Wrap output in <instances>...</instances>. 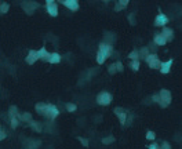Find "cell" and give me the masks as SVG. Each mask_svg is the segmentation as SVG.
<instances>
[{
  "label": "cell",
  "mask_w": 182,
  "mask_h": 149,
  "mask_svg": "<svg viewBox=\"0 0 182 149\" xmlns=\"http://www.w3.org/2000/svg\"><path fill=\"white\" fill-rule=\"evenodd\" d=\"M8 116L10 119L13 118H21V115L18 113V109H17V106H10V109H8Z\"/></svg>",
  "instance_id": "cell-16"
},
{
  "label": "cell",
  "mask_w": 182,
  "mask_h": 149,
  "mask_svg": "<svg viewBox=\"0 0 182 149\" xmlns=\"http://www.w3.org/2000/svg\"><path fill=\"white\" fill-rule=\"evenodd\" d=\"M19 120H22V122H28V123H32L33 122V119H32V115L31 113H24V115H21V118H19Z\"/></svg>",
  "instance_id": "cell-20"
},
{
  "label": "cell",
  "mask_w": 182,
  "mask_h": 149,
  "mask_svg": "<svg viewBox=\"0 0 182 149\" xmlns=\"http://www.w3.org/2000/svg\"><path fill=\"white\" fill-rule=\"evenodd\" d=\"M156 138V134L153 133V131H148L146 133V139H149V141H153Z\"/></svg>",
  "instance_id": "cell-28"
},
{
  "label": "cell",
  "mask_w": 182,
  "mask_h": 149,
  "mask_svg": "<svg viewBox=\"0 0 182 149\" xmlns=\"http://www.w3.org/2000/svg\"><path fill=\"white\" fill-rule=\"evenodd\" d=\"M160 149H171V146H170L168 142H166V141H164V142L162 144V148H160Z\"/></svg>",
  "instance_id": "cell-35"
},
{
  "label": "cell",
  "mask_w": 182,
  "mask_h": 149,
  "mask_svg": "<svg viewBox=\"0 0 182 149\" xmlns=\"http://www.w3.org/2000/svg\"><path fill=\"white\" fill-rule=\"evenodd\" d=\"M171 65H172V59H168L166 62H162V66H160V72L163 74H167L171 69Z\"/></svg>",
  "instance_id": "cell-13"
},
{
  "label": "cell",
  "mask_w": 182,
  "mask_h": 149,
  "mask_svg": "<svg viewBox=\"0 0 182 149\" xmlns=\"http://www.w3.org/2000/svg\"><path fill=\"white\" fill-rule=\"evenodd\" d=\"M37 55H39V59H43L46 62H48V59H50V54L47 53V50H46L44 46L37 51Z\"/></svg>",
  "instance_id": "cell-12"
},
{
  "label": "cell",
  "mask_w": 182,
  "mask_h": 149,
  "mask_svg": "<svg viewBox=\"0 0 182 149\" xmlns=\"http://www.w3.org/2000/svg\"><path fill=\"white\" fill-rule=\"evenodd\" d=\"M138 53H139V58H142V59H145L146 57L149 55V49H148V47H142V49L139 50Z\"/></svg>",
  "instance_id": "cell-21"
},
{
  "label": "cell",
  "mask_w": 182,
  "mask_h": 149,
  "mask_svg": "<svg viewBox=\"0 0 182 149\" xmlns=\"http://www.w3.org/2000/svg\"><path fill=\"white\" fill-rule=\"evenodd\" d=\"M76 108H77V106H76L75 104H72V102L66 104V111H68V112H75V111H76Z\"/></svg>",
  "instance_id": "cell-27"
},
{
  "label": "cell",
  "mask_w": 182,
  "mask_h": 149,
  "mask_svg": "<svg viewBox=\"0 0 182 149\" xmlns=\"http://www.w3.org/2000/svg\"><path fill=\"white\" fill-rule=\"evenodd\" d=\"M162 35H163V37L167 40V42H171V40L174 39V32H172V29H170V28H163Z\"/></svg>",
  "instance_id": "cell-14"
},
{
  "label": "cell",
  "mask_w": 182,
  "mask_h": 149,
  "mask_svg": "<svg viewBox=\"0 0 182 149\" xmlns=\"http://www.w3.org/2000/svg\"><path fill=\"white\" fill-rule=\"evenodd\" d=\"M37 59H39V55H37V51H36V50H31V51L28 53V57L25 58V61L28 65H33Z\"/></svg>",
  "instance_id": "cell-9"
},
{
  "label": "cell",
  "mask_w": 182,
  "mask_h": 149,
  "mask_svg": "<svg viewBox=\"0 0 182 149\" xmlns=\"http://www.w3.org/2000/svg\"><path fill=\"white\" fill-rule=\"evenodd\" d=\"M35 109L37 113H42L43 116L48 119H55L58 115H59V111H58V108L55 105H52V104H44V102H39L35 105Z\"/></svg>",
  "instance_id": "cell-1"
},
{
  "label": "cell",
  "mask_w": 182,
  "mask_h": 149,
  "mask_svg": "<svg viewBox=\"0 0 182 149\" xmlns=\"http://www.w3.org/2000/svg\"><path fill=\"white\" fill-rule=\"evenodd\" d=\"M77 139L80 141V142L84 145V146H88V139H86V138H82V137H77Z\"/></svg>",
  "instance_id": "cell-31"
},
{
  "label": "cell",
  "mask_w": 182,
  "mask_h": 149,
  "mask_svg": "<svg viewBox=\"0 0 182 149\" xmlns=\"http://www.w3.org/2000/svg\"><path fill=\"white\" fill-rule=\"evenodd\" d=\"M113 53V47L108 43H101L98 47V53H97V62L98 64H104L105 59H108L109 57L112 55Z\"/></svg>",
  "instance_id": "cell-2"
},
{
  "label": "cell",
  "mask_w": 182,
  "mask_h": 149,
  "mask_svg": "<svg viewBox=\"0 0 182 149\" xmlns=\"http://www.w3.org/2000/svg\"><path fill=\"white\" fill-rule=\"evenodd\" d=\"M62 4L66 8L72 10V11H77L79 10V1L77 0H62Z\"/></svg>",
  "instance_id": "cell-10"
},
{
  "label": "cell",
  "mask_w": 182,
  "mask_h": 149,
  "mask_svg": "<svg viewBox=\"0 0 182 149\" xmlns=\"http://www.w3.org/2000/svg\"><path fill=\"white\" fill-rule=\"evenodd\" d=\"M8 8H10V6L7 3H4V1H1V4H0V12L1 14H6L8 11Z\"/></svg>",
  "instance_id": "cell-24"
},
{
  "label": "cell",
  "mask_w": 182,
  "mask_h": 149,
  "mask_svg": "<svg viewBox=\"0 0 182 149\" xmlns=\"http://www.w3.org/2000/svg\"><path fill=\"white\" fill-rule=\"evenodd\" d=\"M31 127H32V130L36 131V133H42V130H43V128H42V123H39V122H35V120H33V122L31 123Z\"/></svg>",
  "instance_id": "cell-19"
},
{
  "label": "cell",
  "mask_w": 182,
  "mask_h": 149,
  "mask_svg": "<svg viewBox=\"0 0 182 149\" xmlns=\"http://www.w3.org/2000/svg\"><path fill=\"white\" fill-rule=\"evenodd\" d=\"M46 8H47V12L50 14L51 17H57L58 15V6L54 0H47L46 1Z\"/></svg>",
  "instance_id": "cell-6"
},
{
  "label": "cell",
  "mask_w": 182,
  "mask_h": 149,
  "mask_svg": "<svg viewBox=\"0 0 182 149\" xmlns=\"http://www.w3.org/2000/svg\"><path fill=\"white\" fill-rule=\"evenodd\" d=\"M116 68H117V72H124V66L120 61H116Z\"/></svg>",
  "instance_id": "cell-29"
},
{
  "label": "cell",
  "mask_w": 182,
  "mask_h": 149,
  "mask_svg": "<svg viewBox=\"0 0 182 149\" xmlns=\"http://www.w3.org/2000/svg\"><path fill=\"white\" fill-rule=\"evenodd\" d=\"M22 8L25 10L28 14H33V11L37 8V3H33V1H28V3H22Z\"/></svg>",
  "instance_id": "cell-11"
},
{
  "label": "cell",
  "mask_w": 182,
  "mask_h": 149,
  "mask_svg": "<svg viewBox=\"0 0 182 149\" xmlns=\"http://www.w3.org/2000/svg\"><path fill=\"white\" fill-rule=\"evenodd\" d=\"M134 17H135L134 14H130V15H128V19H130V24L131 25H135V18H134Z\"/></svg>",
  "instance_id": "cell-33"
},
{
  "label": "cell",
  "mask_w": 182,
  "mask_h": 149,
  "mask_svg": "<svg viewBox=\"0 0 182 149\" xmlns=\"http://www.w3.org/2000/svg\"><path fill=\"white\" fill-rule=\"evenodd\" d=\"M113 112H115V115L119 118L120 124H121V126H124L126 122H127V113H126V112L123 111L121 108H115V111H113Z\"/></svg>",
  "instance_id": "cell-7"
},
{
  "label": "cell",
  "mask_w": 182,
  "mask_h": 149,
  "mask_svg": "<svg viewBox=\"0 0 182 149\" xmlns=\"http://www.w3.org/2000/svg\"><path fill=\"white\" fill-rule=\"evenodd\" d=\"M159 97H160V102H159V105L162 106V108H167V106L171 104V93H170L168 90H160V93H159Z\"/></svg>",
  "instance_id": "cell-4"
},
{
  "label": "cell",
  "mask_w": 182,
  "mask_h": 149,
  "mask_svg": "<svg viewBox=\"0 0 182 149\" xmlns=\"http://www.w3.org/2000/svg\"><path fill=\"white\" fill-rule=\"evenodd\" d=\"M115 139H116V138H115L113 135H109V137H106V138L102 139V144H104V145H109V144L115 142Z\"/></svg>",
  "instance_id": "cell-23"
},
{
  "label": "cell",
  "mask_w": 182,
  "mask_h": 149,
  "mask_svg": "<svg viewBox=\"0 0 182 149\" xmlns=\"http://www.w3.org/2000/svg\"><path fill=\"white\" fill-rule=\"evenodd\" d=\"M59 61H61V55H59L58 53H51L48 62H50V64H58Z\"/></svg>",
  "instance_id": "cell-18"
},
{
  "label": "cell",
  "mask_w": 182,
  "mask_h": 149,
  "mask_svg": "<svg viewBox=\"0 0 182 149\" xmlns=\"http://www.w3.org/2000/svg\"><path fill=\"white\" fill-rule=\"evenodd\" d=\"M130 66H131V69H132V70L138 72V69H139V61H131V64H130Z\"/></svg>",
  "instance_id": "cell-25"
},
{
  "label": "cell",
  "mask_w": 182,
  "mask_h": 149,
  "mask_svg": "<svg viewBox=\"0 0 182 149\" xmlns=\"http://www.w3.org/2000/svg\"><path fill=\"white\" fill-rule=\"evenodd\" d=\"M148 149H160V148H159V145H157V144H152V145L148 146Z\"/></svg>",
  "instance_id": "cell-36"
},
{
  "label": "cell",
  "mask_w": 182,
  "mask_h": 149,
  "mask_svg": "<svg viewBox=\"0 0 182 149\" xmlns=\"http://www.w3.org/2000/svg\"><path fill=\"white\" fill-rule=\"evenodd\" d=\"M6 137H7V133L4 131V128H1L0 130V139H6Z\"/></svg>",
  "instance_id": "cell-32"
},
{
  "label": "cell",
  "mask_w": 182,
  "mask_h": 149,
  "mask_svg": "<svg viewBox=\"0 0 182 149\" xmlns=\"http://www.w3.org/2000/svg\"><path fill=\"white\" fill-rule=\"evenodd\" d=\"M127 6H128V0H120L119 3L116 4V7H115V11H121Z\"/></svg>",
  "instance_id": "cell-17"
},
{
  "label": "cell",
  "mask_w": 182,
  "mask_h": 149,
  "mask_svg": "<svg viewBox=\"0 0 182 149\" xmlns=\"http://www.w3.org/2000/svg\"><path fill=\"white\" fill-rule=\"evenodd\" d=\"M11 127H13V128H17V127H18V118L11 119Z\"/></svg>",
  "instance_id": "cell-30"
},
{
  "label": "cell",
  "mask_w": 182,
  "mask_h": 149,
  "mask_svg": "<svg viewBox=\"0 0 182 149\" xmlns=\"http://www.w3.org/2000/svg\"><path fill=\"white\" fill-rule=\"evenodd\" d=\"M145 61H146V64L149 65V68H152V69H159V70H160L162 62H160V59H159L157 54H149V55L145 58Z\"/></svg>",
  "instance_id": "cell-5"
},
{
  "label": "cell",
  "mask_w": 182,
  "mask_h": 149,
  "mask_svg": "<svg viewBox=\"0 0 182 149\" xmlns=\"http://www.w3.org/2000/svg\"><path fill=\"white\" fill-rule=\"evenodd\" d=\"M168 21H170V18L167 17V15H164V14H162V12H159L156 19H155V25H156V26H164V25L168 24Z\"/></svg>",
  "instance_id": "cell-8"
},
{
  "label": "cell",
  "mask_w": 182,
  "mask_h": 149,
  "mask_svg": "<svg viewBox=\"0 0 182 149\" xmlns=\"http://www.w3.org/2000/svg\"><path fill=\"white\" fill-rule=\"evenodd\" d=\"M152 101H153V102H157V104H159V102H160V97H159V94H155V95L152 97Z\"/></svg>",
  "instance_id": "cell-34"
},
{
  "label": "cell",
  "mask_w": 182,
  "mask_h": 149,
  "mask_svg": "<svg viewBox=\"0 0 182 149\" xmlns=\"http://www.w3.org/2000/svg\"><path fill=\"white\" fill-rule=\"evenodd\" d=\"M128 58H130L131 61H139V53H138V50H134L132 53H130V54H128Z\"/></svg>",
  "instance_id": "cell-22"
},
{
  "label": "cell",
  "mask_w": 182,
  "mask_h": 149,
  "mask_svg": "<svg viewBox=\"0 0 182 149\" xmlns=\"http://www.w3.org/2000/svg\"><path fill=\"white\" fill-rule=\"evenodd\" d=\"M108 72L109 74H115L117 72V68H116V64H112V65H109V68H108Z\"/></svg>",
  "instance_id": "cell-26"
},
{
  "label": "cell",
  "mask_w": 182,
  "mask_h": 149,
  "mask_svg": "<svg viewBox=\"0 0 182 149\" xmlns=\"http://www.w3.org/2000/svg\"><path fill=\"white\" fill-rule=\"evenodd\" d=\"M153 42H155V44H157V46H164V44L167 43V40L163 37V35L160 33H157V35H155V39H153Z\"/></svg>",
  "instance_id": "cell-15"
},
{
  "label": "cell",
  "mask_w": 182,
  "mask_h": 149,
  "mask_svg": "<svg viewBox=\"0 0 182 149\" xmlns=\"http://www.w3.org/2000/svg\"><path fill=\"white\" fill-rule=\"evenodd\" d=\"M112 102V94L108 93V91H101L97 95V104L101 106H108Z\"/></svg>",
  "instance_id": "cell-3"
}]
</instances>
